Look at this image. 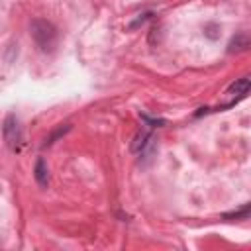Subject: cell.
Here are the masks:
<instances>
[{
  "label": "cell",
  "instance_id": "cell-1",
  "mask_svg": "<svg viewBox=\"0 0 251 251\" xmlns=\"http://www.w3.org/2000/svg\"><path fill=\"white\" fill-rule=\"evenodd\" d=\"M29 35L41 51H53L57 47V39H59L57 27L45 18H33L29 22Z\"/></svg>",
  "mask_w": 251,
  "mask_h": 251
},
{
  "label": "cell",
  "instance_id": "cell-2",
  "mask_svg": "<svg viewBox=\"0 0 251 251\" xmlns=\"http://www.w3.org/2000/svg\"><path fill=\"white\" fill-rule=\"evenodd\" d=\"M2 135H4V141L10 149H18L20 143H22V127H20V122L14 114H8L4 118V124H2Z\"/></svg>",
  "mask_w": 251,
  "mask_h": 251
},
{
  "label": "cell",
  "instance_id": "cell-3",
  "mask_svg": "<svg viewBox=\"0 0 251 251\" xmlns=\"http://www.w3.org/2000/svg\"><path fill=\"white\" fill-rule=\"evenodd\" d=\"M249 88H251V80H249V76L237 78V80L226 90V98H227V102L222 104L220 108H229V106H233L235 102H239L241 98H245V96L249 94Z\"/></svg>",
  "mask_w": 251,
  "mask_h": 251
},
{
  "label": "cell",
  "instance_id": "cell-4",
  "mask_svg": "<svg viewBox=\"0 0 251 251\" xmlns=\"http://www.w3.org/2000/svg\"><path fill=\"white\" fill-rule=\"evenodd\" d=\"M33 176H35V180H37V184H39L41 188H45V186L49 184V171H47V163H45L43 157L37 159L35 169H33Z\"/></svg>",
  "mask_w": 251,
  "mask_h": 251
},
{
  "label": "cell",
  "instance_id": "cell-5",
  "mask_svg": "<svg viewBox=\"0 0 251 251\" xmlns=\"http://www.w3.org/2000/svg\"><path fill=\"white\" fill-rule=\"evenodd\" d=\"M149 141H151V135H149L147 131H139V133L135 135L133 143H131V151H133V153H141V151L149 145Z\"/></svg>",
  "mask_w": 251,
  "mask_h": 251
},
{
  "label": "cell",
  "instance_id": "cell-6",
  "mask_svg": "<svg viewBox=\"0 0 251 251\" xmlns=\"http://www.w3.org/2000/svg\"><path fill=\"white\" fill-rule=\"evenodd\" d=\"M71 129H73V126H71V124H61V126H57V127L51 131V135L45 139V145H53L59 137H63V135H65V133H69Z\"/></svg>",
  "mask_w": 251,
  "mask_h": 251
},
{
  "label": "cell",
  "instance_id": "cell-7",
  "mask_svg": "<svg viewBox=\"0 0 251 251\" xmlns=\"http://www.w3.org/2000/svg\"><path fill=\"white\" fill-rule=\"evenodd\" d=\"M141 118H143L147 124H151V126H163V124H165V120H153V118H149V116H145V114H143Z\"/></svg>",
  "mask_w": 251,
  "mask_h": 251
}]
</instances>
